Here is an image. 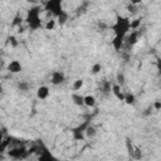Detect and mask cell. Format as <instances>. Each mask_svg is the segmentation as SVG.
Wrapping results in <instances>:
<instances>
[{
    "instance_id": "cell-1",
    "label": "cell",
    "mask_w": 161,
    "mask_h": 161,
    "mask_svg": "<svg viewBox=\"0 0 161 161\" xmlns=\"http://www.w3.org/2000/svg\"><path fill=\"white\" fill-rule=\"evenodd\" d=\"M111 30L113 31L114 36H122L126 38L131 30V20L128 16H123L117 14L114 23L111 25Z\"/></svg>"
},
{
    "instance_id": "cell-2",
    "label": "cell",
    "mask_w": 161,
    "mask_h": 161,
    "mask_svg": "<svg viewBox=\"0 0 161 161\" xmlns=\"http://www.w3.org/2000/svg\"><path fill=\"white\" fill-rule=\"evenodd\" d=\"M40 6H31L25 15V24L28 25V28L30 30H38L43 26L42 19H40Z\"/></svg>"
},
{
    "instance_id": "cell-3",
    "label": "cell",
    "mask_w": 161,
    "mask_h": 161,
    "mask_svg": "<svg viewBox=\"0 0 161 161\" xmlns=\"http://www.w3.org/2000/svg\"><path fill=\"white\" fill-rule=\"evenodd\" d=\"M43 8H44V10L50 13L53 16H55V19L64 11L60 0H47L43 3Z\"/></svg>"
},
{
    "instance_id": "cell-4",
    "label": "cell",
    "mask_w": 161,
    "mask_h": 161,
    "mask_svg": "<svg viewBox=\"0 0 161 161\" xmlns=\"http://www.w3.org/2000/svg\"><path fill=\"white\" fill-rule=\"evenodd\" d=\"M89 125H91V119H86V121L80 122L78 126L73 127L70 130L73 141H83L86 138V131H87Z\"/></svg>"
},
{
    "instance_id": "cell-5",
    "label": "cell",
    "mask_w": 161,
    "mask_h": 161,
    "mask_svg": "<svg viewBox=\"0 0 161 161\" xmlns=\"http://www.w3.org/2000/svg\"><path fill=\"white\" fill-rule=\"evenodd\" d=\"M30 155L29 150H26L25 147H13L8 150V156L14 158V160H24Z\"/></svg>"
},
{
    "instance_id": "cell-6",
    "label": "cell",
    "mask_w": 161,
    "mask_h": 161,
    "mask_svg": "<svg viewBox=\"0 0 161 161\" xmlns=\"http://www.w3.org/2000/svg\"><path fill=\"white\" fill-rule=\"evenodd\" d=\"M36 161H58V158L53 155V152L47 146H44V148L42 150V152L38 155Z\"/></svg>"
},
{
    "instance_id": "cell-7",
    "label": "cell",
    "mask_w": 161,
    "mask_h": 161,
    "mask_svg": "<svg viewBox=\"0 0 161 161\" xmlns=\"http://www.w3.org/2000/svg\"><path fill=\"white\" fill-rule=\"evenodd\" d=\"M65 80V74L62 70H53L50 74V83L53 86H59Z\"/></svg>"
},
{
    "instance_id": "cell-8",
    "label": "cell",
    "mask_w": 161,
    "mask_h": 161,
    "mask_svg": "<svg viewBox=\"0 0 161 161\" xmlns=\"http://www.w3.org/2000/svg\"><path fill=\"white\" fill-rule=\"evenodd\" d=\"M8 70H9L10 73H13V74H18V73H20V72L23 70V65H21V63H20L19 60L14 59V60H10V62H9V64H8Z\"/></svg>"
},
{
    "instance_id": "cell-9",
    "label": "cell",
    "mask_w": 161,
    "mask_h": 161,
    "mask_svg": "<svg viewBox=\"0 0 161 161\" xmlns=\"http://www.w3.org/2000/svg\"><path fill=\"white\" fill-rule=\"evenodd\" d=\"M111 92L113 93V96H114L118 101H125V92L122 91V88H121L119 84L113 83V84H112V88H111Z\"/></svg>"
},
{
    "instance_id": "cell-10",
    "label": "cell",
    "mask_w": 161,
    "mask_h": 161,
    "mask_svg": "<svg viewBox=\"0 0 161 161\" xmlns=\"http://www.w3.org/2000/svg\"><path fill=\"white\" fill-rule=\"evenodd\" d=\"M49 94H50V91H49V87H47V86H40L36 89V98L40 101L47 99L49 97Z\"/></svg>"
},
{
    "instance_id": "cell-11",
    "label": "cell",
    "mask_w": 161,
    "mask_h": 161,
    "mask_svg": "<svg viewBox=\"0 0 161 161\" xmlns=\"http://www.w3.org/2000/svg\"><path fill=\"white\" fill-rule=\"evenodd\" d=\"M125 42H126V38H122V36H113V39L111 40V44H112V47H113V49H114L116 52H119V50L122 49Z\"/></svg>"
},
{
    "instance_id": "cell-12",
    "label": "cell",
    "mask_w": 161,
    "mask_h": 161,
    "mask_svg": "<svg viewBox=\"0 0 161 161\" xmlns=\"http://www.w3.org/2000/svg\"><path fill=\"white\" fill-rule=\"evenodd\" d=\"M138 36H140V33L137 30H133V31L128 33V35L126 36V43L132 47V45H135L138 42Z\"/></svg>"
},
{
    "instance_id": "cell-13",
    "label": "cell",
    "mask_w": 161,
    "mask_h": 161,
    "mask_svg": "<svg viewBox=\"0 0 161 161\" xmlns=\"http://www.w3.org/2000/svg\"><path fill=\"white\" fill-rule=\"evenodd\" d=\"M96 104H97V99H96L94 96H92V94L84 96V106H86V107H88V108H94Z\"/></svg>"
},
{
    "instance_id": "cell-14",
    "label": "cell",
    "mask_w": 161,
    "mask_h": 161,
    "mask_svg": "<svg viewBox=\"0 0 161 161\" xmlns=\"http://www.w3.org/2000/svg\"><path fill=\"white\" fill-rule=\"evenodd\" d=\"M72 102L78 107H83L84 106V96H82L79 93H73L72 94Z\"/></svg>"
},
{
    "instance_id": "cell-15",
    "label": "cell",
    "mask_w": 161,
    "mask_h": 161,
    "mask_svg": "<svg viewBox=\"0 0 161 161\" xmlns=\"http://www.w3.org/2000/svg\"><path fill=\"white\" fill-rule=\"evenodd\" d=\"M123 102L128 106H133L136 103V96L132 92H125V101Z\"/></svg>"
},
{
    "instance_id": "cell-16",
    "label": "cell",
    "mask_w": 161,
    "mask_h": 161,
    "mask_svg": "<svg viewBox=\"0 0 161 161\" xmlns=\"http://www.w3.org/2000/svg\"><path fill=\"white\" fill-rule=\"evenodd\" d=\"M68 19H69V14H68V11L64 10V11H63L55 20H57V23H58L59 25H64V24L68 21Z\"/></svg>"
},
{
    "instance_id": "cell-17",
    "label": "cell",
    "mask_w": 161,
    "mask_h": 161,
    "mask_svg": "<svg viewBox=\"0 0 161 161\" xmlns=\"http://www.w3.org/2000/svg\"><path fill=\"white\" fill-rule=\"evenodd\" d=\"M23 21H25V18H23L20 14H16V15L14 16V19H13L11 25H13V26H19V28H20V25L23 24Z\"/></svg>"
},
{
    "instance_id": "cell-18",
    "label": "cell",
    "mask_w": 161,
    "mask_h": 161,
    "mask_svg": "<svg viewBox=\"0 0 161 161\" xmlns=\"http://www.w3.org/2000/svg\"><path fill=\"white\" fill-rule=\"evenodd\" d=\"M96 135H97L96 127L92 126V125H89L88 128H87V131H86V137H87V138H93V137H96Z\"/></svg>"
},
{
    "instance_id": "cell-19",
    "label": "cell",
    "mask_w": 161,
    "mask_h": 161,
    "mask_svg": "<svg viewBox=\"0 0 161 161\" xmlns=\"http://www.w3.org/2000/svg\"><path fill=\"white\" fill-rule=\"evenodd\" d=\"M55 24H57V20L50 19V20L47 21V24L44 25V28H45V30H53L55 28Z\"/></svg>"
},
{
    "instance_id": "cell-20",
    "label": "cell",
    "mask_w": 161,
    "mask_h": 161,
    "mask_svg": "<svg viewBox=\"0 0 161 161\" xmlns=\"http://www.w3.org/2000/svg\"><path fill=\"white\" fill-rule=\"evenodd\" d=\"M83 84H84V80L83 79H75L73 82V89L74 91H79L83 87Z\"/></svg>"
},
{
    "instance_id": "cell-21",
    "label": "cell",
    "mask_w": 161,
    "mask_h": 161,
    "mask_svg": "<svg viewBox=\"0 0 161 161\" xmlns=\"http://www.w3.org/2000/svg\"><path fill=\"white\" fill-rule=\"evenodd\" d=\"M131 157L135 158V160H141V158H142V152H141V150H140L138 147H135V148H133V153H132Z\"/></svg>"
},
{
    "instance_id": "cell-22",
    "label": "cell",
    "mask_w": 161,
    "mask_h": 161,
    "mask_svg": "<svg viewBox=\"0 0 161 161\" xmlns=\"http://www.w3.org/2000/svg\"><path fill=\"white\" fill-rule=\"evenodd\" d=\"M101 69H102V64L101 63H94L91 68V72H92V74H98L101 72Z\"/></svg>"
},
{
    "instance_id": "cell-23",
    "label": "cell",
    "mask_w": 161,
    "mask_h": 161,
    "mask_svg": "<svg viewBox=\"0 0 161 161\" xmlns=\"http://www.w3.org/2000/svg\"><path fill=\"white\" fill-rule=\"evenodd\" d=\"M140 25H141V19L131 20V30H137Z\"/></svg>"
},
{
    "instance_id": "cell-24",
    "label": "cell",
    "mask_w": 161,
    "mask_h": 161,
    "mask_svg": "<svg viewBox=\"0 0 161 161\" xmlns=\"http://www.w3.org/2000/svg\"><path fill=\"white\" fill-rule=\"evenodd\" d=\"M8 40H9V43H10V45H11V47H14V48H16V47L19 45V42L16 40V38H15L14 35H10V36L8 38Z\"/></svg>"
},
{
    "instance_id": "cell-25",
    "label": "cell",
    "mask_w": 161,
    "mask_h": 161,
    "mask_svg": "<svg viewBox=\"0 0 161 161\" xmlns=\"http://www.w3.org/2000/svg\"><path fill=\"white\" fill-rule=\"evenodd\" d=\"M116 79H117V84H119L122 87L123 83H125V75H123V73H117Z\"/></svg>"
},
{
    "instance_id": "cell-26",
    "label": "cell",
    "mask_w": 161,
    "mask_h": 161,
    "mask_svg": "<svg viewBox=\"0 0 161 161\" xmlns=\"http://www.w3.org/2000/svg\"><path fill=\"white\" fill-rule=\"evenodd\" d=\"M19 89L20 91H28V88H29V84L28 83H25V82H21V83H19Z\"/></svg>"
},
{
    "instance_id": "cell-27",
    "label": "cell",
    "mask_w": 161,
    "mask_h": 161,
    "mask_svg": "<svg viewBox=\"0 0 161 161\" xmlns=\"http://www.w3.org/2000/svg\"><path fill=\"white\" fill-rule=\"evenodd\" d=\"M156 69L157 73L161 75V58H156Z\"/></svg>"
},
{
    "instance_id": "cell-28",
    "label": "cell",
    "mask_w": 161,
    "mask_h": 161,
    "mask_svg": "<svg viewBox=\"0 0 161 161\" xmlns=\"http://www.w3.org/2000/svg\"><path fill=\"white\" fill-rule=\"evenodd\" d=\"M152 107H153L156 111H160V109H161V101H158V99H157V101H155V102H153V104H152Z\"/></svg>"
}]
</instances>
